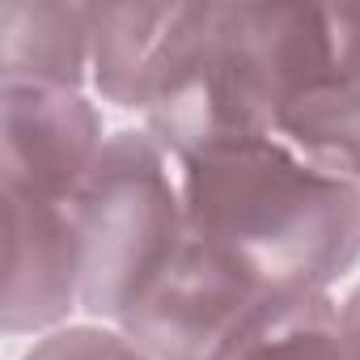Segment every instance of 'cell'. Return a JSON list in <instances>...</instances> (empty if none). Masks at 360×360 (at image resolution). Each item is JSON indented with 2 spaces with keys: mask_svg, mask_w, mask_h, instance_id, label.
Returning a JSON list of instances; mask_svg holds the SVG:
<instances>
[{
  "mask_svg": "<svg viewBox=\"0 0 360 360\" xmlns=\"http://www.w3.org/2000/svg\"><path fill=\"white\" fill-rule=\"evenodd\" d=\"M187 225L263 292H335L360 267V187L280 140L178 157Z\"/></svg>",
  "mask_w": 360,
  "mask_h": 360,
  "instance_id": "1",
  "label": "cell"
},
{
  "mask_svg": "<svg viewBox=\"0 0 360 360\" xmlns=\"http://www.w3.org/2000/svg\"><path fill=\"white\" fill-rule=\"evenodd\" d=\"M77 233L81 318L119 326L191 233L178 157L144 123L110 131L77 200Z\"/></svg>",
  "mask_w": 360,
  "mask_h": 360,
  "instance_id": "2",
  "label": "cell"
},
{
  "mask_svg": "<svg viewBox=\"0 0 360 360\" xmlns=\"http://www.w3.org/2000/svg\"><path fill=\"white\" fill-rule=\"evenodd\" d=\"M271 72L250 5H178L140 123L174 153L271 140Z\"/></svg>",
  "mask_w": 360,
  "mask_h": 360,
  "instance_id": "3",
  "label": "cell"
},
{
  "mask_svg": "<svg viewBox=\"0 0 360 360\" xmlns=\"http://www.w3.org/2000/svg\"><path fill=\"white\" fill-rule=\"evenodd\" d=\"M276 115L271 140L360 187V5H250Z\"/></svg>",
  "mask_w": 360,
  "mask_h": 360,
  "instance_id": "4",
  "label": "cell"
},
{
  "mask_svg": "<svg viewBox=\"0 0 360 360\" xmlns=\"http://www.w3.org/2000/svg\"><path fill=\"white\" fill-rule=\"evenodd\" d=\"M263 297L271 292H263L200 233H187L183 250L127 309L119 330L148 360H212Z\"/></svg>",
  "mask_w": 360,
  "mask_h": 360,
  "instance_id": "5",
  "label": "cell"
},
{
  "mask_svg": "<svg viewBox=\"0 0 360 360\" xmlns=\"http://www.w3.org/2000/svg\"><path fill=\"white\" fill-rule=\"evenodd\" d=\"M106 110L89 89L0 85V183L77 204L106 148Z\"/></svg>",
  "mask_w": 360,
  "mask_h": 360,
  "instance_id": "6",
  "label": "cell"
},
{
  "mask_svg": "<svg viewBox=\"0 0 360 360\" xmlns=\"http://www.w3.org/2000/svg\"><path fill=\"white\" fill-rule=\"evenodd\" d=\"M81 318L77 204L5 187V288L0 330L43 339Z\"/></svg>",
  "mask_w": 360,
  "mask_h": 360,
  "instance_id": "7",
  "label": "cell"
},
{
  "mask_svg": "<svg viewBox=\"0 0 360 360\" xmlns=\"http://www.w3.org/2000/svg\"><path fill=\"white\" fill-rule=\"evenodd\" d=\"M94 5L5 0L0 5V85L89 89Z\"/></svg>",
  "mask_w": 360,
  "mask_h": 360,
  "instance_id": "8",
  "label": "cell"
},
{
  "mask_svg": "<svg viewBox=\"0 0 360 360\" xmlns=\"http://www.w3.org/2000/svg\"><path fill=\"white\" fill-rule=\"evenodd\" d=\"M178 5H94L89 94L115 110H144Z\"/></svg>",
  "mask_w": 360,
  "mask_h": 360,
  "instance_id": "9",
  "label": "cell"
},
{
  "mask_svg": "<svg viewBox=\"0 0 360 360\" xmlns=\"http://www.w3.org/2000/svg\"><path fill=\"white\" fill-rule=\"evenodd\" d=\"M212 360H347L335 292H271Z\"/></svg>",
  "mask_w": 360,
  "mask_h": 360,
  "instance_id": "10",
  "label": "cell"
},
{
  "mask_svg": "<svg viewBox=\"0 0 360 360\" xmlns=\"http://www.w3.org/2000/svg\"><path fill=\"white\" fill-rule=\"evenodd\" d=\"M22 360H148L119 326L77 318L26 347Z\"/></svg>",
  "mask_w": 360,
  "mask_h": 360,
  "instance_id": "11",
  "label": "cell"
},
{
  "mask_svg": "<svg viewBox=\"0 0 360 360\" xmlns=\"http://www.w3.org/2000/svg\"><path fill=\"white\" fill-rule=\"evenodd\" d=\"M343 309V343H347V360H360V280L347 288V297H339Z\"/></svg>",
  "mask_w": 360,
  "mask_h": 360,
  "instance_id": "12",
  "label": "cell"
}]
</instances>
